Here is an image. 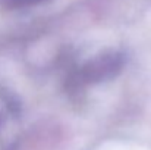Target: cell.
I'll list each match as a JSON object with an SVG mask.
<instances>
[{
  "instance_id": "cell-1",
  "label": "cell",
  "mask_w": 151,
  "mask_h": 150,
  "mask_svg": "<svg viewBox=\"0 0 151 150\" xmlns=\"http://www.w3.org/2000/svg\"><path fill=\"white\" fill-rule=\"evenodd\" d=\"M122 68V57L119 54H103L88 62L82 71L81 78L85 83H100L103 80L111 78Z\"/></svg>"
},
{
  "instance_id": "cell-2",
  "label": "cell",
  "mask_w": 151,
  "mask_h": 150,
  "mask_svg": "<svg viewBox=\"0 0 151 150\" xmlns=\"http://www.w3.org/2000/svg\"><path fill=\"white\" fill-rule=\"evenodd\" d=\"M46 0H3L6 7L10 9H19V7H28V6H34L38 3H43Z\"/></svg>"
}]
</instances>
